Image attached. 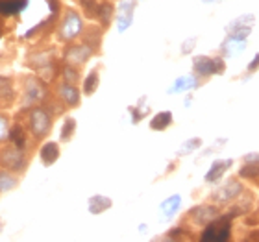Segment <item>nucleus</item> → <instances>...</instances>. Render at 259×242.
<instances>
[{
  "instance_id": "39448f33",
  "label": "nucleus",
  "mask_w": 259,
  "mask_h": 242,
  "mask_svg": "<svg viewBox=\"0 0 259 242\" xmlns=\"http://www.w3.org/2000/svg\"><path fill=\"white\" fill-rule=\"evenodd\" d=\"M244 192V185L237 178H230L226 183H222L215 192L211 194V200L219 205H226L233 200H237Z\"/></svg>"
},
{
  "instance_id": "a878e982",
  "label": "nucleus",
  "mask_w": 259,
  "mask_h": 242,
  "mask_svg": "<svg viewBox=\"0 0 259 242\" xmlns=\"http://www.w3.org/2000/svg\"><path fill=\"white\" fill-rule=\"evenodd\" d=\"M61 74V80L63 81H69V83H78L80 81V67H74V65H65L63 69L60 70Z\"/></svg>"
},
{
  "instance_id": "4468645a",
  "label": "nucleus",
  "mask_w": 259,
  "mask_h": 242,
  "mask_svg": "<svg viewBox=\"0 0 259 242\" xmlns=\"http://www.w3.org/2000/svg\"><path fill=\"white\" fill-rule=\"evenodd\" d=\"M111 205H113V200L109 198V196H104V194H95V196L87 200V209L95 216L102 215L108 209H111Z\"/></svg>"
},
{
  "instance_id": "c9c22d12",
  "label": "nucleus",
  "mask_w": 259,
  "mask_h": 242,
  "mask_svg": "<svg viewBox=\"0 0 259 242\" xmlns=\"http://www.w3.org/2000/svg\"><path fill=\"white\" fill-rule=\"evenodd\" d=\"M259 69V54L254 56V60L248 63V72H255Z\"/></svg>"
},
{
  "instance_id": "c85d7f7f",
  "label": "nucleus",
  "mask_w": 259,
  "mask_h": 242,
  "mask_svg": "<svg viewBox=\"0 0 259 242\" xmlns=\"http://www.w3.org/2000/svg\"><path fill=\"white\" fill-rule=\"evenodd\" d=\"M200 146H202V139L200 137H193V139L185 140L184 144H182V148L178 150V156H189L194 150H198Z\"/></svg>"
},
{
  "instance_id": "9b49d317",
  "label": "nucleus",
  "mask_w": 259,
  "mask_h": 242,
  "mask_svg": "<svg viewBox=\"0 0 259 242\" xmlns=\"http://www.w3.org/2000/svg\"><path fill=\"white\" fill-rule=\"evenodd\" d=\"M193 72L198 78H209V76H213L215 74V58H209V56H194Z\"/></svg>"
},
{
  "instance_id": "7ed1b4c3",
  "label": "nucleus",
  "mask_w": 259,
  "mask_h": 242,
  "mask_svg": "<svg viewBox=\"0 0 259 242\" xmlns=\"http://www.w3.org/2000/svg\"><path fill=\"white\" fill-rule=\"evenodd\" d=\"M47 100V89H45L43 80H37L33 76L24 78L21 92V108L22 109H32L39 106L41 102Z\"/></svg>"
},
{
  "instance_id": "412c9836",
  "label": "nucleus",
  "mask_w": 259,
  "mask_h": 242,
  "mask_svg": "<svg viewBox=\"0 0 259 242\" xmlns=\"http://www.w3.org/2000/svg\"><path fill=\"white\" fill-rule=\"evenodd\" d=\"M98 85H100V72H98V69H93L91 72L85 76V80H83L81 92H83L85 96H91V94L97 92Z\"/></svg>"
},
{
  "instance_id": "2f4dec72",
  "label": "nucleus",
  "mask_w": 259,
  "mask_h": 242,
  "mask_svg": "<svg viewBox=\"0 0 259 242\" xmlns=\"http://www.w3.org/2000/svg\"><path fill=\"white\" fill-rule=\"evenodd\" d=\"M250 33H252V26H243V28H235L232 32H228V37L237 39V41H246Z\"/></svg>"
},
{
  "instance_id": "cd10ccee",
  "label": "nucleus",
  "mask_w": 259,
  "mask_h": 242,
  "mask_svg": "<svg viewBox=\"0 0 259 242\" xmlns=\"http://www.w3.org/2000/svg\"><path fill=\"white\" fill-rule=\"evenodd\" d=\"M239 176L246 179H257L259 178V163H244L241 170H239Z\"/></svg>"
},
{
  "instance_id": "4c0bfd02",
  "label": "nucleus",
  "mask_w": 259,
  "mask_h": 242,
  "mask_svg": "<svg viewBox=\"0 0 259 242\" xmlns=\"http://www.w3.org/2000/svg\"><path fill=\"white\" fill-rule=\"evenodd\" d=\"M47 2H49L50 10L54 11V13H58V11H60V0H47Z\"/></svg>"
},
{
  "instance_id": "9d476101",
  "label": "nucleus",
  "mask_w": 259,
  "mask_h": 242,
  "mask_svg": "<svg viewBox=\"0 0 259 242\" xmlns=\"http://www.w3.org/2000/svg\"><path fill=\"white\" fill-rule=\"evenodd\" d=\"M134 11H135V0H122L120 2L119 11H115L117 13V28H119V32H126L132 26Z\"/></svg>"
},
{
  "instance_id": "bb28decb",
  "label": "nucleus",
  "mask_w": 259,
  "mask_h": 242,
  "mask_svg": "<svg viewBox=\"0 0 259 242\" xmlns=\"http://www.w3.org/2000/svg\"><path fill=\"white\" fill-rule=\"evenodd\" d=\"M255 22V17L252 13H244V15L237 17V19H233L230 24L226 26V32H232L235 28H243V26H254Z\"/></svg>"
},
{
  "instance_id": "b1692460",
  "label": "nucleus",
  "mask_w": 259,
  "mask_h": 242,
  "mask_svg": "<svg viewBox=\"0 0 259 242\" xmlns=\"http://www.w3.org/2000/svg\"><path fill=\"white\" fill-rule=\"evenodd\" d=\"M244 49H246V41H237L232 37H226V41L221 46V50L224 52L222 56H235L239 52H243Z\"/></svg>"
},
{
  "instance_id": "f3484780",
  "label": "nucleus",
  "mask_w": 259,
  "mask_h": 242,
  "mask_svg": "<svg viewBox=\"0 0 259 242\" xmlns=\"http://www.w3.org/2000/svg\"><path fill=\"white\" fill-rule=\"evenodd\" d=\"M19 174L15 172H10V170H6V168L0 167V194H6L13 190V188L19 187Z\"/></svg>"
},
{
  "instance_id": "e433bc0d",
  "label": "nucleus",
  "mask_w": 259,
  "mask_h": 242,
  "mask_svg": "<svg viewBox=\"0 0 259 242\" xmlns=\"http://www.w3.org/2000/svg\"><path fill=\"white\" fill-rule=\"evenodd\" d=\"M244 163H259V152L257 154H248V156H244Z\"/></svg>"
},
{
  "instance_id": "aec40b11",
  "label": "nucleus",
  "mask_w": 259,
  "mask_h": 242,
  "mask_svg": "<svg viewBox=\"0 0 259 242\" xmlns=\"http://www.w3.org/2000/svg\"><path fill=\"white\" fill-rule=\"evenodd\" d=\"M15 102V89L8 78H0V106H11Z\"/></svg>"
},
{
  "instance_id": "423d86ee",
  "label": "nucleus",
  "mask_w": 259,
  "mask_h": 242,
  "mask_svg": "<svg viewBox=\"0 0 259 242\" xmlns=\"http://www.w3.org/2000/svg\"><path fill=\"white\" fill-rule=\"evenodd\" d=\"M56 100L67 109L78 108L81 102V92L76 83H69V81H58L56 83Z\"/></svg>"
},
{
  "instance_id": "f03ea898",
  "label": "nucleus",
  "mask_w": 259,
  "mask_h": 242,
  "mask_svg": "<svg viewBox=\"0 0 259 242\" xmlns=\"http://www.w3.org/2000/svg\"><path fill=\"white\" fill-rule=\"evenodd\" d=\"M0 167L10 172L22 174L28 167V154L26 150L19 148L13 142H6L0 146Z\"/></svg>"
},
{
  "instance_id": "473e14b6",
  "label": "nucleus",
  "mask_w": 259,
  "mask_h": 242,
  "mask_svg": "<svg viewBox=\"0 0 259 242\" xmlns=\"http://www.w3.org/2000/svg\"><path fill=\"white\" fill-rule=\"evenodd\" d=\"M81 2V8L85 10V13L89 17H97V11H98V4L100 2H97V0H80Z\"/></svg>"
},
{
  "instance_id": "5701e85b",
  "label": "nucleus",
  "mask_w": 259,
  "mask_h": 242,
  "mask_svg": "<svg viewBox=\"0 0 259 242\" xmlns=\"http://www.w3.org/2000/svg\"><path fill=\"white\" fill-rule=\"evenodd\" d=\"M83 43H87L91 46L95 52L98 50L100 46V39H102V32H100V28H95V26H89L87 30H83Z\"/></svg>"
},
{
  "instance_id": "f257e3e1",
  "label": "nucleus",
  "mask_w": 259,
  "mask_h": 242,
  "mask_svg": "<svg viewBox=\"0 0 259 242\" xmlns=\"http://www.w3.org/2000/svg\"><path fill=\"white\" fill-rule=\"evenodd\" d=\"M52 113L47 108L35 106V108L28 109V131L35 140H45V137H49L52 131Z\"/></svg>"
},
{
  "instance_id": "393cba45",
  "label": "nucleus",
  "mask_w": 259,
  "mask_h": 242,
  "mask_svg": "<svg viewBox=\"0 0 259 242\" xmlns=\"http://www.w3.org/2000/svg\"><path fill=\"white\" fill-rule=\"evenodd\" d=\"M76 133V119L74 117H67L63 120V126L60 129V139L61 142H69Z\"/></svg>"
},
{
  "instance_id": "7c9ffc66",
  "label": "nucleus",
  "mask_w": 259,
  "mask_h": 242,
  "mask_svg": "<svg viewBox=\"0 0 259 242\" xmlns=\"http://www.w3.org/2000/svg\"><path fill=\"white\" fill-rule=\"evenodd\" d=\"M10 119H8V115L0 113V144H4L8 137H10Z\"/></svg>"
},
{
  "instance_id": "6e6552de",
  "label": "nucleus",
  "mask_w": 259,
  "mask_h": 242,
  "mask_svg": "<svg viewBox=\"0 0 259 242\" xmlns=\"http://www.w3.org/2000/svg\"><path fill=\"white\" fill-rule=\"evenodd\" d=\"M187 218H189V222H193L194 226L205 227L207 224H211V222L215 220V218H219V209L213 204L196 205V207H193L187 213Z\"/></svg>"
},
{
  "instance_id": "c756f323",
  "label": "nucleus",
  "mask_w": 259,
  "mask_h": 242,
  "mask_svg": "<svg viewBox=\"0 0 259 242\" xmlns=\"http://www.w3.org/2000/svg\"><path fill=\"white\" fill-rule=\"evenodd\" d=\"M145 102H146V96H143L135 108H130V111H132V122L134 124H137L146 113H148V109L145 108Z\"/></svg>"
},
{
  "instance_id": "6ab92c4d",
  "label": "nucleus",
  "mask_w": 259,
  "mask_h": 242,
  "mask_svg": "<svg viewBox=\"0 0 259 242\" xmlns=\"http://www.w3.org/2000/svg\"><path fill=\"white\" fill-rule=\"evenodd\" d=\"M174 122L172 111H159L152 117L150 120V129L154 131H165L167 128H170V124Z\"/></svg>"
},
{
  "instance_id": "dca6fc26",
  "label": "nucleus",
  "mask_w": 259,
  "mask_h": 242,
  "mask_svg": "<svg viewBox=\"0 0 259 242\" xmlns=\"http://www.w3.org/2000/svg\"><path fill=\"white\" fill-rule=\"evenodd\" d=\"M28 137H30V131H28V128H22L21 124H15V126L10 128V137L8 139H10V142L22 148V150L28 148Z\"/></svg>"
},
{
  "instance_id": "2eb2a0df",
  "label": "nucleus",
  "mask_w": 259,
  "mask_h": 242,
  "mask_svg": "<svg viewBox=\"0 0 259 242\" xmlns=\"http://www.w3.org/2000/svg\"><path fill=\"white\" fill-rule=\"evenodd\" d=\"M198 87V78L193 74L187 76H180L178 80L174 81L172 87L168 89V94H176V92H185V91H193Z\"/></svg>"
},
{
  "instance_id": "20e7f679",
  "label": "nucleus",
  "mask_w": 259,
  "mask_h": 242,
  "mask_svg": "<svg viewBox=\"0 0 259 242\" xmlns=\"http://www.w3.org/2000/svg\"><path fill=\"white\" fill-rule=\"evenodd\" d=\"M85 30V24H83V19L78 11L74 10H67L65 11L63 19H61L60 26H58V35L63 43H72L74 39H78Z\"/></svg>"
},
{
  "instance_id": "f704fd0d",
  "label": "nucleus",
  "mask_w": 259,
  "mask_h": 242,
  "mask_svg": "<svg viewBox=\"0 0 259 242\" xmlns=\"http://www.w3.org/2000/svg\"><path fill=\"white\" fill-rule=\"evenodd\" d=\"M226 70V61L222 56H215V74H224Z\"/></svg>"
},
{
  "instance_id": "a211bd4d",
  "label": "nucleus",
  "mask_w": 259,
  "mask_h": 242,
  "mask_svg": "<svg viewBox=\"0 0 259 242\" xmlns=\"http://www.w3.org/2000/svg\"><path fill=\"white\" fill-rule=\"evenodd\" d=\"M113 17H115V6L111 4V2L106 0V2H100V4H98L97 19H98V22H100V26H102L104 30L111 24Z\"/></svg>"
},
{
  "instance_id": "72a5a7b5",
  "label": "nucleus",
  "mask_w": 259,
  "mask_h": 242,
  "mask_svg": "<svg viewBox=\"0 0 259 242\" xmlns=\"http://www.w3.org/2000/svg\"><path fill=\"white\" fill-rule=\"evenodd\" d=\"M196 37H189V39H185L184 41V44H182V54L184 56H189V54H193V50H194V46H196Z\"/></svg>"
},
{
  "instance_id": "1a4fd4ad",
  "label": "nucleus",
  "mask_w": 259,
  "mask_h": 242,
  "mask_svg": "<svg viewBox=\"0 0 259 242\" xmlns=\"http://www.w3.org/2000/svg\"><path fill=\"white\" fill-rule=\"evenodd\" d=\"M93 54H95V50L81 41L78 44H69L67 46V50H65V61L69 65H74V67H83L93 58Z\"/></svg>"
},
{
  "instance_id": "ddd939ff",
  "label": "nucleus",
  "mask_w": 259,
  "mask_h": 242,
  "mask_svg": "<svg viewBox=\"0 0 259 242\" xmlns=\"http://www.w3.org/2000/svg\"><path fill=\"white\" fill-rule=\"evenodd\" d=\"M233 165L232 159H215L211 163L209 170L205 174V183H217L219 179H222V176L230 170V167Z\"/></svg>"
},
{
  "instance_id": "0eeeda50",
  "label": "nucleus",
  "mask_w": 259,
  "mask_h": 242,
  "mask_svg": "<svg viewBox=\"0 0 259 242\" xmlns=\"http://www.w3.org/2000/svg\"><path fill=\"white\" fill-rule=\"evenodd\" d=\"M232 216H219L215 220L205 226V231L202 233V240H217L224 242L230 237V229H232Z\"/></svg>"
},
{
  "instance_id": "f8f14e48",
  "label": "nucleus",
  "mask_w": 259,
  "mask_h": 242,
  "mask_svg": "<svg viewBox=\"0 0 259 242\" xmlns=\"http://www.w3.org/2000/svg\"><path fill=\"white\" fill-rule=\"evenodd\" d=\"M61 156V148L56 140H49V142H43L41 148H39V157H41V163L45 167H52Z\"/></svg>"
},
{
  "instance_id": "4be33fe9",
  "label": "nucleus",
  "mask_w": 259,
  "mask_h": 242,
  "mask_svg": "<svg viewBox=\"0 0 259 242\" xmlns=\"http://www.w3.org/2000/svg\"><path fill=\"white\" fill-rule=\"evenodd\" d=\"M180 205H182V196H180V194H174V196L165 200L161 204V211H163V215H165V218H172V216L178 213Z\"/></svg>"
},
{
  "instance_id": "58836bf2",
  "label": "nucleus",
  "mask_w": 259,
  "mask_h": 242,
  "mask_svg": "<svg viewBox=\"0 0 259 242\" xmlns=\"http://www.w3.org/2000/svg\"><path fill=\"white\" fill-rule=\"evenodd\" d=\"M205 4H217V2H224V0H202Z\"/></svg>"
}]
</instances>
